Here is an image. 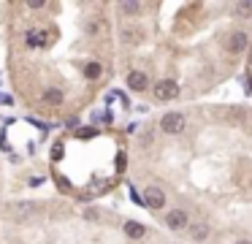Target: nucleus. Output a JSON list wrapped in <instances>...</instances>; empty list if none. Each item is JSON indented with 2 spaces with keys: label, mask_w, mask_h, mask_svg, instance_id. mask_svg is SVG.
Listing matches in <instances>:
<instances>
[{
  "label": "nucleus",
  "mask_w": 252,
  "mask_h": 244,
  "mask_svg": "<svg viewBox=\"0 0 252 244\" xmlns=\"http://www.w3.org/2000/svg\"><path fill=\"white\" fill-rule=\"evenodd\" d=\"M147 73H141V71H133V73L128 76V87L133 90V93H144L147 90Z\"/></svg>",
  "instance_id": "obj_5"
},
{
  "label": "nucleus",
  "mask_w": 252,
  "mask_h": 244,
  "mask_svg": "<svg viewBox=\"0 0 252 244\" xmlns=\"http://www.w3.org/2000/svg\"><path fill=\"white\" fill-rule=\"evenodd\" d=\"M165 225H168L171 231H182V228H187V225H190L187 212H182V209H171L168 215H165Z\"/></svg>",
  "instance_id": "obj_3"
},
{
  "label": "nucleus",
  "mask_w": 252,
  "mask_h": 244,
  "mask_svg": "<svg viewBox=\"0 0 252 244\" xmlns=\"http://www.w3.org/2000/svg\"><path fill=\"white\" fill-rule=\"evenodd\" d=\"M144 201H147V206H152V209H163L165 193L160 190V187H147V193H144Z\"/></svg>",
  "instance_id": "obj_4"
},
{
  "label": "nucleus",
  "mask_w": 252,
  "mask_h": 244,
  "mask_svg": "<svg viewBox=\"0 0 252 244\" xmlns=\"http://www.w3.org/2000/svg\"><path fill=\"white\" fill-rule=\"evenodd\" d=\"M122 38L128 41V44H138L141 33H133V30H122Z\"/></svg>",
  "instance_id": "obj_12"
},
{
  "label": "nucleus",
  "mask_w": 252,
  "mask_h": 244,
  "mask_svg": "<svg viewBox=\"0 0 252 244\" xmlns=\"http://www.w3.org/2000/svg\"><path fill=\"white\" fill-rule=\"evenodd\" d=\"M160 130L168 136H176L184 130V117L179 114V111H168V114H163V120H160Z\"/></svg>",
  "instance_id": "obj_1"
},
{
  "label": "nucleus",
  "mask_w": 252,
  "mask_h": 244,
  "mask_svg": "<svg viewBox=\"0 0 252 244\" xmlns=\"http://www.w3.org/2000/svg\"><path fill=\"white\" fill-rule=\"evenodd\" d=\"M125 233H128L130 239H141L144 233H147V228L141 225V222H133V220H130V222H125Z\"/></svg>",
  "instance_id": "obj_8"
},
{
  "label": "nucleus",
  "mask_w": 252,
  "mask_h": 244,
  "mask_svg": "<svg viewBox=\"0 0 252 244\" xmlns=\"http://www.w3.org/2000/svg\"><path fill=\"white\" fill-rule=\"evenodd\" d=\"M84 73H87L90 79H95V76H100V65L98 63H90L87 68H84Z\"/></svg>",
  "instance_id": "obj_13"
},
{
  "label": "nucleus",
  "mask_w": 252,
  "mask_h": 244,
  "mask_svg": "<svg viewBox=\"0 0 252 244\" xmlns=\"http://www.w3.org/2000/svg\"><path fill=\"white\" fill-rule=\"evenodd\" d=\"M239 11H241V14H250V11H252V3H241Z\"/></svg>",
  "instance_id": "obj_14"
},
{
  "label": "nucleus",
  "mask_w": 252,
  "mask_h": 244,
  "mask_svg": "<svg viewBox=\"0 0 252 244\" xmlns=\"http://www.w3.org/2000/svg\"><path fill=\"white\" fill-rule=\"evenodd\" d=\"M44 38L46 35H41V33H27V47H41Z\"/></svg>",
  "instance_id": "obj_10"
},
{
  "label": "nucleus",
  "mask_w": 252,
  "mask_h": 244,
  "mask_svg": "<svg viewBox=\"0 0 252 244\" xmlns=\"http://www.w3.org/2000/svg\"><path fill=\"white\" fill-rule=\"evenodd\" d=\"M119 8H122V11L128 14V17H136V14L141 11V6H138V3H122Z\"/></svg>",
  "instance_id": "obj_11"
},
{
  "label": "nucleus",
  "mask_w": 252,
  "mask_h": 244,
  "mask_svg": "<svg viewBox=\"0 0 252 244\" xmlns=\"http://www.w3.org/2000/svg\"><path fill=\"white\" fill-rule=\"evenodd\" d=\"M187 233H190L193 242H206V239H209V225H206V222H195V225L187 228Z\"/></svg>",
  "instance_id": "obj_6"
},
{
  "label": "nucleus",
  "mask_w": 252,
  "mask_h": 244,
  "mask_svg": "<svg viewBox=\"0 0 252 244\" xmlns=\"http://www.w3.org/2000/svg\"><path fill=\"white\" fill-rule=\"evenodd\" d=\"M236 244H252V242H247V239H241V242H236Z\"/></svg>",
  "instance_id": "obj_15"
},
{
  "label": "nucleus",
  "mask_w": 252,
  "mask_h": 244,
  "mask_svg": "<svg viewBox=\"0 0 252 244\" xmlns=\"http://www.w3.org/2000/svg\"><path fill=\"white\" fill-rule=\"evenodd\" d=\"M176 95H179V84L174 79H163L155 84V98L158 100H174Z\"/></svg>",
  "instance_id": "obj_2"
},
{
  "label": "nucleus",
  "mask_w": 252,
  "mask_h": 244,
  "mask_svg": "<svg viewBox=\"0 0 252 244\" xmlns=\"http://www.w3.org/2000/svg\"><path fill=\"white\" fill-rule=\"evenodd\" d=\"M44 98H46V103H52V106H60L63 103V93H60V90H46V93H44Z\"/></svg>",
  "instance_id": "obj_9"
},
{
  "label": "nucleus",
  "mask_w": 252,
  "mask_h": 244,
  "mask_svg": "<svg viewBox=\"0 0 252 244\" xmlns=\"http://www.w3.org/2000/svg\"><path fill=\"white\" fill-rule=\"evenodd\" d=\"M244 47H247V35L244 33H233L228 38V52L239 54V52H244Z\"/></svg>",
  "instance_id": "obj_7"
}]
</instances>
